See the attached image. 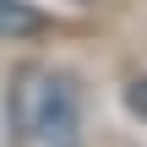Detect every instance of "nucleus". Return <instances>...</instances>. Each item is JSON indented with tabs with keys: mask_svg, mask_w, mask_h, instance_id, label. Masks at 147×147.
Here are the masks:
<instances>
[{
	"mask_svg": "<svg viewBox=\"0 0 147 147\" xmlns=\"http://www.w3.org/2000/svg\"><path fill=\"white\" fill-rule=\"evenodd\" d=\"M16 115L22 125L38 136L44 147H76L82 142V104H76V87L55 71H33L16 93Z\"/></svg>",
	"mask_w": 147,
	"mask_h": 147,
	"instance_id": "1",
	"label": "nucleus"
},
{
	"mask_svg": "<svg viewBox=\"0 0 147 147\" xmlns=\"http://www.w3.org/2000/svg\"><path fill=\"white\" fill-rule=\"evenodd\" d=\"M44 33V16L27 0H0V38H33Z\"/></svg>",
	"mask_w": 147,
	"mask_h": 147,
	"instance_id": "2",
	"label": "nucleus"
},
{
	"mask_svg": "<svg viewBox=\"0 0 147 147\" xmlns=\"http://www.w3.org/2000/svg\"><path fill=\"white\" fill-rule=\"evenodd\" d=\"M125 104H131V115H142V120H147V76H136V82L125 87Z\"/></svg>",
	"mask_w": 147,
	"mask_h": 147,
	"instance_id": "3",
	"label": "nucleus"
},
{
	"mask_svg": "<svg viewBox=\"0 0 147 147\" xmlns=\"http://www.w3.org/2000/svg\"><path fill=\"white\" fill-rule=\"evenodd\" d=\"M76 5H87V0H76Z\"/></svg>",
	"mask_w": 147,
	"mask_h": 147,
	"instance_id": "4",
	"label": "nucleus"
}]
</instances>
